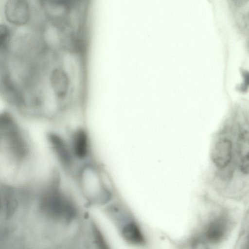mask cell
<instances>
[{
    "label": "cell",
    "instance_id": "cell-1",
    "mask_svg": "<svg viewBox=\"0 0 249 249\" xmlns=\"http://www.w3.org/2000/svg\"><path fill=\"white\" fill-rule=\"evenodd\" d=\"M41 213L52 221L69 224L78 216V209L71 198L60 187L58 173L54 172L43 190L39 202Z\"/></svg>",
    "mask_w": 249,
    "mask_h": 249
},
{
    "label": "cell",
    "instance_id": "cell-2",
    "mask_svg": "<svg viewBox=\"0 0 249 249\" xmlns=\"http://www.w3.org/2000/svg\"><path fill=\"white\" fill-rule=\"evenodd\" d=\"M0 143L4 144L18 160L27 154V144L22 132L15 119L7 112L0 113Z\"/></svg>",
    "mask_w": 249,
    "mask_h": 249
},
{
    "label": "cell",
    "instance_id": "cell-3",
    "mask_svg": "<svg viewBox=\"0 0 249 249\" xmlns=\"http://www.w3.org/2000/svg\"><path fill=\"white\" fill-rule=\"evenodd\" d=\"M49 83L58 102L66 104L72 92V80L69 72L63 66L55 67L50 72Z\"/></svg>",
    "mask_w": 249,
    "mask_h": 249
},
{
    "label": "cell",
    "instance_id": "cell-4",
    "mask_svg": "<svg viewBox=\"0 0 249 249\" xmlns=\"http://www.w3.org/2000/svg\"><path fill=\"white\" fill-rule=\"evenodd\" d=\"M48 142L62 167L71 171L73 167L75 158L70 143L59 134L50 132L47 135Z\"/></svg>",
    "mask_w": 249,
    "mask_h": 249
},
{
    "label": "cell",
    "instance_id": "cell-5",
    "mask_svg": "<svg viewBox=\"0 0 249 249\" xmlns=\"http://www.w3.org/2000/svg\"><path fill=\"white\" fill-rule=\"evenodd\" d=\"M4 14L9 22L15 25L26 24L30 18V8L27 0H7Z\"/></svg>",
    "mask_w": 249,
    "mask_h": 249
},
{
    "label": "cell",
    "instance_id": "cell-6",
    "mask_svg": "<svg viewBox=\"0 0 249 249\" xmlns=\"http://www.w3.org/2000/svg\"><path fill=\"white\" fill-rule=\"evenodd\" d=\"M70 145L75 159L84 160L90 151L89 139L87 131L82 127L73 131Z\"/></svg>",
    "mask_w": 249,
    "mask_h": 249
},
{
    "label": "cell",
    "instance_id": "cell-7",
    "mask_svg": "<svg viewBox=\"0 0 249 249\" xmlns=\"http://www.w3.org/2000/svg\"><path fill=\"white\" fill-rule=\"evenodd\" d=\"M117 226L122 237L127 243L138 246L144 244L145 239L142 232L131 216Z\"/></svg>",
    "mask_w": 249,
    "mask_h": 249
},
{
    "label": "cell",
    "instance_id": "cell-8",
    "mask_svg": "<svg viewBox=\"0 0 249 249\" xmlns=\"http://www.w3.org/2000/svg\"><path fill=\"white\" fill-rule=\"evenodd\" d=\"M232 144L227 139L220 140L215 144L212 153V159L216 167L223 168L230 162Z\"/></svg>",
    "mask_w": 249,
    "mask_h": 249
},
{
    "label": "cell",
    "instance_id": "cell-9",
    "mask_svg": "<svg viewBox=\"0 0 249 249\" xmlns=\"http://www.w3.org/2000/svg\"><path fill=\"white\" fill-rule=\"evenodd\" d=\"M228 230L227 220L221 216L212 221L205 231L206 239L212 243H217L225 237Z\"/></svg>",
    "mask_w": 249,
    "mask_h": 249
},
{
    "label": "cell",
    "instance_id": "cell-10",
    "mask_svg": "<svg viewBox=\"0 0 249 249\" xmlns=\"http://www.w3.org/2000/svg\"><path fill=\"white\" fill-rule=\"evenodd\" d=\"M239 165L240 170L245 174H249V138L248 134H243L239 139L238 145Z\"/></svg>",
    "mask_w": 249,
    "mask_h": 249
},
{
    "label": "cell",
    "instance_id": "cell-11",
    "mask_svg": "<svg viewBox=\"0 0 249 249\" xmlns=\"http://www.w3.org/2000/svg\"><path fill=\"white\" fill-rule=\"evenodd\" d=\"M10 31L5 24H0V52L7 47L11 36Z\"/></svg>",
    "mask_w": 249,
    "mask_h": 249
},
{
    "label": "cell",
    "instance_id": "cell-12",
    "mask_svg": "<svg viewBox=\"0 0 249 249\" xmlns=\"http://www.w3.org/2000/svg\"><path fill=\"white\" fill-rule=\"evenodd\" d=\"M91 230L95 243L101 248H106L107 243L102 233L94 223L91 224Z\"/></svg>",
    "mask_w": 249,
    "mask_h": 249
},
{
    "label": "cell",
    "instance_id": "cell-13",
    "mask_svg": "<svg viewBox=\"0 0 249 249\" xmlns=\"http://www.w3.org/2000/svg\"></svg>",
    "mask_w": 249,
    "mask_h": 249
}]
</instances>
